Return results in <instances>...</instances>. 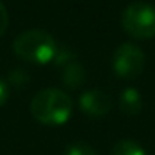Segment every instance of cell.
Wrapping results in <instances>:
<instances>
[{
    "label": "cell",
    "instance_id": "6da1fadb",
    "mask_svg": "<svg viewBox=\"0 0 155 155\" xmlns=\"http://www.w3.org/2000/svg\"><path fill=\"white\" fill-rule=\"evenodd\" d=\"M74 102L60 88L40 90L30 102V112L37 122L44 125H64L70 118Z\"/></svg>",
    "mask_w": 155,
    "mask_h": 155
},
{
    "label": "cell",
    "instance_id": "7a4b0ae2",
    "mask_svg": "<svg viewBox=\"0 0 155 155\" xmlns=\"http://www.w3.org/2000/svg\"><path fill=\"white\" fill-rule=\"evenodd\" d=\"M12 48L15 55L20 57L22 60L44 65L48 62H54L58 45L48 32L34 28V30H27L17 35V38L12 44Z\"/></svg>",
    "mask_w": 155,
    "mask_h": 155
},
{
    "label": "cell",
    "instance_id": "3957f363",
    "mask_svg": "<svg viewBox=\"0 0 155 155\" xmlns=\"http://www.w3.org/2000/svg\"><path fill=\"white\" fill-rule=\"evenodd\" d=\"M122 27L137 40L155 37V7L145 2H134L122 12Z\"/></svg>",
    "mask_w": 155,
    "mask_h": 155
},
{
    "label": "cell",
    "instance_id": "277c9868",
    "mask_svg": "<svg viewBox=\"0 0 155 155\" xmlns=\"http://www.w3.org/2000/svg\"><path fill=\"white\" fill-rule=\"evenodd\" d=\"M112 68L120 78L134 80L143 72L145 68V54L135 44H122L114 52Z\"/></svg>",
    "mask_w": 155,
    "mask_h": 155
},
{
    "label": "cell",
    "instance_id": "5b68a950",
    "mask_svg": "<svg viewBox=\"0 0 155 155\" xmlns=\"http://www.w3.org/2000/svg\"><path fill=\"white\" fill-rule=\"evenodd\" d=\"M78 104H80L82 112L90 117H104L112 110L110 95L100 88H92V90L84 92Z\"/></svg>",
    "mask_w": 155,
    "mask_h": 155
},
{
    "label": "cell",
    "instance_id": "8992f818",
    "mask_svg": "<svg viewBox=\"0 0 155 155\" xmlns=\"http://www.w3.org/2000/svg\"><path fill=\"white\" fill-rule=\"evenodd\" d=\"M120 112L124 115H128V117H134V115L140 114L142 110V97L138 94V90L128 87L125 88L124 92L120 94Z\"/></svg>",
    "mask_w": 155,
    "mask_h": 155
},
{
    "label": "cell",
    "instance_id": "52a82bcc",
    "mask_svg": "<svg viewBox=\"0 0 155 155\" xmlns=\"http://www.w3.org/2000/svg\"><path fill=\"white\" fill-rule=\"evenodd\" d=\"M85 68L82 67L78 62H70V64L64 65V70H62V82H64L67 87L70 88H78L80 85H84L85 82Z\"/></svg>",
    "mask_w": 155,
    "mask_h": 155
},
{
    "label": "cell",
    "instance_id": "ba28073f",
    "mask_svg": "<svg viewBox=\"0 0 155 155\" xmlns=\"http://www.w3.org/2000/svg\"><path fill=\"white\" fill-rule=\"evenodd\" d=\"M112 155H145V150L137 142L124 138V140L115 143L114 150H112Z\"/></svg>",
    "mask_w": 155,
    "mask_h": 155
},
{
    "label": "cell",
    "instance_id": "9c48e42d",
    "mask_svg": "<svg viewBox=\"0 0 155 155\" xmlns=\"http://www.w3.org/2000/svg\"><path fill=\"white\" fill-rule=\"evenodd\" d=\"M65 155H98V153L90 147V145L78 142V143L68 145L67 150H65Z\"/></svg>",
    "mask_w": 155,
    "mask_h": 155
},
{
    "label": "cell",
    "instance_id": "30bf717a",
    "mask_svg": "<svg viewBox=\"0 0 155 155\" xmlns=\"http://www.w3.org/2000/svg\"><path fill=\"white\" fill-rule=\"evenodd\" d=\"M7 27H8V14H7V8H5V5L0 2V37L5 34Z\"/></svg>",
    "mask_w": 155,
    "mask_h": 155
},
{
    "label": "cell",
    "instance_id": "8fae6325",
    "mask_svg": "<svg viewBox=\"0 0 155 155\" xmlns=\"http://www.w3.org/2000/svg\"><path fill=\"white\" fill-rule=\"evenodd\" d=\"M7 98H8V85L0 78V107L7 102Z\"/></svg>",
    "mask_w": 155,
    "mask_h": 155
}]
</instances>
